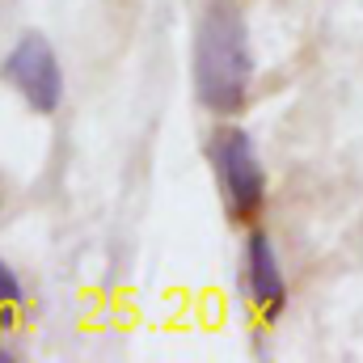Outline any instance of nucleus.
Here are the masks:
<instances>
[{
	"mask_svg": "<svg viewBox=\"0 0 363 363\" xmlns=\"http://www.w3.org/2000/svg\"><path fill=\"white\" fill-rule=\"evenodd\" d=\"M254 55L245 17L233 0H211L199 21L194 38V93L211 114H237L250 97Z\"/></svg>",
	"mask_w": 363,
	"mask_h": 363,
	"instance_id": "1",
	"label": "nucleus"
},
{
	"mask_svg": "<svg viewBox=\"0 0 363 363\" xmlns=\"http://www.w3.org/2000/svg\"><path fill=\"white\" fill-rule=\"evenodd\" d=\"M211 169H216V182H220L224 211L237 224H254L262 203H267V169H262L254 135L241 131V127H224L211 140Z\"/></svg>",
	"mask_w": 363,
	"mask_h": 363,
	"instance_id": "2",
	"label": "nucleus"
},
{
	"mask_svg": "<svg viewBox=\"0 0 363 363\" xmlns=\"http://www.w3.org/2000/svg\"><path fill=\"white\" fill-rule=\"evenodd\" d=\"M0 81L43 118L64 106V68L47 34H21L0 60Z\"/></svg>",
	"mask_w": 363,
	"mask_h": 363,
	"instance_id": "3",
	"label": "nucleus"
},
{
	"mask_svg": "<svg viewBox=\"0 0 363 363\" xmlns=\"http://www.w3.org/2000/svg\"><path fill=\"white\" fill-rule=\"evenodd\" d=\"M245 296L258 304L267 325H274L287 308V279L279 267L274 241L262 228H250V237H245Z\"/></svg>",
	"mask_w": 363,
	"mask_h": 363,
	"instance_id": "4",
	"label": "nucleus"
},
{
	"mask_svg": "<svg viewBox=\"0 0 363 363\" xmlns=\"http://www.w3.org/2000/svg\"><path fill=\"white\" fill-rule=\"evenodd\" d=\"M26 300V283H21V274L13 271L4 258H0V313H9V308H17Z\"/></svg>",
	"mask_w": 363,
	"mask_h": 363,
	"instance_id": "5",
	"label": "nucleus"
},
{
	"mask_svg": "<svg viewBox=\"0 0 363 363\" xmlns=\"http://www.w3.org/2000/svg\"><path fill=\"white\" fill-rule=\"evenodd\" d=\"M4 359H13V351H9V347H0V363Z\"/></svg>",
	"mask_w": 363,
	"mask_h": 363,
	"instance_id": "6",
	"label": "nucleus"
}]
</instances>
